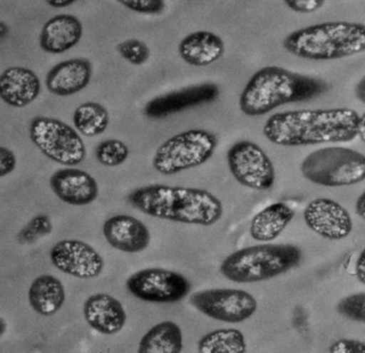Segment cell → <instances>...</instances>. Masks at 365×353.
<instances>
[{
  "label": "cell",
  "mask_w": 365,
  "mask_h": 353,
  "mask_svg": "<svg viewBox=\"0 0 365 353\" xmlns=\"http://www.w3.org/2000/svg\"><path fill=\"white\" fill-rule=\"evenodd\" d=\"M227 164L232 177L245 188L267 190L274 184V165L268 154L253 141L235 143L228 150Z\"/></svg>",
  "instance_id": "30bf717a"
},
{
  "label": "cell",
  "mask_w": 365,
  "mask_h": 353,
  "mask_svg": "<svg viewBox=\"0 0 365 353\" xmlns=\"http://www.w3.org/2000/svg\"><path fill=\"white\" fill-rule=\"evenodd\" d=\"M16 156L9 148H0V175H6L11 173L16 167Z\"/></svg>",
  "instance_id": "836d02e7"
},
{
  "label": "cell",
  "mask_w": 365,
  "mask_h": 353,
  "mask_svg": "<svg viewBox=\"0 0 365 353\" xmlns=\"http://www.w3.org/2000/svg\"><path fill=\"white\" fill-rule=\"evenodd\" d=\"M302 252L294 244L247 246L228 255L221 263L224 277L237 284H253L282 275L298 267Z\"/></svg>",
  "instance_id": "5b68a950"
},
{
  "label": "cell",
  "mask_w": 365,
  "mask_h": 353,
  "mask_svg": "<svg viewBox=\"0 0 365 353\" xmlns=\"http://www.w3.org/2000/svg\"><path fill=\"white\" fill-rule=\"evenodd\" d=\"M328 89V83L322 79L281 66H264L247 81L239 106L247 117H259L282 105L313 100Z\"/></svg>",
  "instance_id": "3957f363"
},
{
  "label": "cell",
  "mask_w": 365,
  "mask_h": 353,
  "mask_svg": "<svg viewBox=\"0 0 365 353\" xmlns=\"http://www.w3.org/2000/svg\"><path fill=\"white\" fill-rule=\"evenodd\" d=\"M31 141L50 160L76 166L86 158V145L76 128L56 118L39 116L29 126Z\"/></svg>",
  "instance_id": "ba28073f"
},
{
  "label": "cell",
  "mask_w": 365,
  "mask_h": 353,
  "mask_svg": "<svg viewBox=\"0 0 365 353\" xmlns=\"http://www.w3.org/2000/svg\"><path fill=\"white\" fill-rule=\"evenodd\" d=\"M283 47L296 57L314 61L343 59L365 51V25L354 21H324L294 30Z\"/></svg>",
  "instance_id": "277c9868"
},
{
  "label": "cell",
  "mask_w": 365,
  "mask_h": 353,
  "mask_svg": "<svg viewBox=\"0 0 365 353\" xmlns=\"http://www.w3.org/2000/svg\"><path fill=\"white\" fill-rule=\"evenodd\" d=\"M360 118L351 108L283 111L267 120L262 133L282 147L347 143L359 136Z\"/></svg>",
  "instance_id": "6da1fadb"
},
{
  "label": "cell",
  "mask_w": 365,
  "mask_h": 353,
  "mask_svg": "<svg viewBox=\"0 0 365 353\" xmlns=\"http://www.w3.org/2000/svg\"><path fill=\"white\" fill-rule=\"evenodd\" d=\"M73 123L80 134L87 137L98 136L108 128L110 115L108 109L99 103H83L74 111Z\"/></svg>",
  "instance_id": "484cf974"
},
{
  "label": "cell",
  "mask_w": 365,
  "mask_h": 353,
  "mask_svg": "<svg viewBox=\"0 0 365 353\" xmlns=\"http://www.w3.org/2000/svg\"><path fill=\"white\" fill-rule=\"evenodd\" d=\"M66 300L63 282L50 274L38 276L29 291V301L33 309L42 316L56 314Z\"/></svg>",
  "instance_id": "603a6c76"
},
{
  "label": "cell",
  "mask_w": 365,
  "mask_h": 353,
  "mask_svg": "<svg viewBox=\"0 0 365 353\" xmlns=\"http://www.w3.org/2000/svg\"><path fill=\"white\" fill-rule=\"evenodd\" d=\"M130 205L143 213L183 224L212 226L223 216L221 200L200 188L151 184L132 190Z\"/></svg>",
  "instance_id": "7a4b0ae2"
},
{
  "label": "cell",
  "mask_w": 365,
  "mask_h": 353,
  "mask_svg": "<svg viewBox=\"0 0 365 353\" xmlns=\"http://www.w3.org/2000/svg\"><path fill=\"white\" fill-rule=\"evenodd\" d=\"M217 138L206 130H189L164 141L153 155V166L164 175L205 164L217 149Z\"/></svg>",
  "instance_id": "52a82bcc"
},
{
  "label": "cell",
  "mask_w": 365,
  "mask_h": 353,
  "mask_svg": "<svg viewBox=\"0 0 365 353\" xmlns=\"http://www.w3.org/2000/svg\"><path fill=\"white\" fill-rule=\"evenodd\" d=\"M182 347L180 327L173 321H163L143 336L138 353H181Z\"/></svg>",
  "instance_id": "cb8c5ba5"
},
{
  "label": "cell",
  "mask_w": 365,
  "mask_h": 353,
  "mask_svg": "<svg viewBox=\"0 0 365 353\" xmlns=\"http://www.w3.org/2000/svg\"><path fill=\"white\" fill-rule=\"evenodd\" d=\"M329 353H365V342L341 338L330 344Z\"/></svg>",
  "instance_id": "1f68e13d"
},
{
  "label": "cell",
  "mask_w": 365,
  "mask_h": 353,
  "mask_svg": "<svg viewBox=\"0 0 365 353\" xmlns=\"http://www.w3.org/2000/svg\"><path fill=\"white\" fill-rule=\"evenodd\" d=\"M305 179L327 188L354 185L365 180V154L345 147H327L301 162Z\"/></svg>",
  "instance_id": "8992f818"
},
{
  "label": "cell",
  "mask_w": 365,
  "mask_h": 353,
  "mask_svg": "<svg viewBox=\"0 0 365 353\" xmlns=\"http://www.w3.org/2000/svg\"><path fill=\"white\" fill-rule=\"evenodd\" d=\"M354 273H356V280L361 284L365 285V247L363 248L362 252L359 255L358 259L354 265Z\"/></svg>",
  "instance_id": "e575fe53"
},
{
  "label": "cell",
  "mask_w": 365,
  "mask_h": 353,
  "mask_svg": "<svg viewBox=\"0 0 365 353\" xmlns=\"http://www.w3.org/2000/svg\"><path fill=\"white\" fill-rule=\"evenodd\" d=\"M9 34V28L7 27L4 21L0 23V34H1V38H5L7 34Z\"/></svg>",
  "instance_id": "ab89813d"
},
{
  "label": "cell",
  "mask_w": 365,
  "mask_h": 353,
  "mask_svg": "<svg viewBox=\"0 0 365 353\" xmlns=\"http://www.w3.org/2000/svg\"><path fill=\"white\" fill-rule=\"evenodd\" d=\"M305 224L316 235L331 241L347 237L354 229L349 212L335 200L316 198L303 211Z\"/></svg>",
  "instance_id": "4fadbf2b"
},
{
  "label": "cell",
  "mask_w": 365,
  "mask_h": 353,
  "mask_svg": "<svg viewBox=\"0 0 365 353\" xmlns=\"http://www.w3.org/2000/svg\"><path fill=\"white\" fill-rule=\"evenodd\" d=\"M119 4L140 14H160L165 8V0H117Z\"/></svg>",
  "instance_id": "4dcf8cb0"
},
{
  "label": "cell",
  "mask_w": 365,
  "mask_h": 353,
  "mask_svg": "<svg viewBox=\"0 0 365 353\" xmlns=\"http://www.w3.org/2000/svg\"><path fill=\"white\" fill-rule=\"evenodd\" d=\"M86 322L98 333L114 335L125 327L127 312L123 304L108 293H96L84 303Z\"/></svg>",
  "instance_id": "ac0fdd59"
},
{
  "label": "cell",
  "mask_w": 365,
  "mask_h": 353,
  "mask_svg": "<svg viewBox=\"0 0 365 353\" xmlns=\"http://www.w3.org/2000/svg\"><path fill=\"white\" fill-rule=\"evenodd\" d=\"M337 312L356 322L365 323V292L354 293L344 297L337 304Z\"/></svg>",
  "instance_id": "f546056e"
},
{
  "label": "cell",
  "mask_w": 365,
  "mask_h": 353,
  "mask_svg": "<svg viewBox=\"0 0 365 353\" xmlns=\"http://www.w3.org/2000/svg\"><path fill=\"white\" fill-rule=\"evenodd\" d=\"M40 91L39 77L24 66H11L0 76V98L9 106L23 108L31 104Z\"/></svg>",
  "instance_id": "d6986e66"
},
{
  "label": "cell",
  "mask_w": 365,
  "mask_h": 353,
  "mask_svg": "<svg viewBox=\"0 0 365 353\" xmlns=\"http://www.w3.org/2000/svg\"><path fill=\"white\" fill-rule=\"evenodd\" d=\"M194 308L215 320L240 323L255 314L257 301L241 289L215 288L197 291L190 297Z\"/></svg>",
  "instance_id": "8fae6325"
},
{
  "label": "cell",
  "mask_w": 365,
  "mask_h": 353,
  "mask_svg": "<svg viewBox=\"0 0 365 353\" xmlns=\"http://www.w3.org/2000/svg\"><path fill=\"white\" fill-rule=\"evenodd\" d=\"M354 93H356V98H358L361 103L365 104V75L360 79V81L356 83Z\"/></svg>",
  "instance_id": "8d00e7d4"
},
{
  "label": "cell",
  "mask_w": 365,
  "mask_h": 353,
  "mask_svg": "<svg viewBox=\"0 0 365 353\" xmlns=\"http://www.w3.org/2000/svg\"><path fill=\"white\" fill-rule=\"evenodd\" d=\"M354 208H356V213L358 214L359 218L365 220V190L359 196V198L356 199Z\"/></svg>",
  "instance_id": "d590c367"
},
{
  "label": "cell",
  "mask_w": 365,
  "mask_h": 353,
  "mask_svg": "<svg viewBox=\"0 0 365 353\" xmlns=\"http://www.w3.org/2000/svg\"><path fill=\"white\" fill-rule=\"evenodd\" d=\"M130 150L119 139H106L96 149V158L100 164L106 167H117L129 158Z\"/></svg>",
  "instance_id": "4316f807"
},
{
  "label": "cell",
  "mask_w": 365,
  "mask_h": 353,
  "mask_svg": "<svg viewBox=\"0 0 365 353\" xmlns=\"http://www.w3.org/2000/svg\"><path fill=\"white\" fill-rule=\"evenodd\" d=\"M48 6H53V8H67V6L73 4L76 0H44Z\"/></svg>",
  "instance_id": "74e56055"
},
{
  "label": "cell",
  "mask_w": 365,
  "mask_h": 353,
  "mask_svg": "<svg viewBox=\"0 0 365 353\" xmlns=\"http://www.w3.org/2000/svg\"><path fill=\"white\" fill-rule=\"evenodd\" d=\"M119 55L134 66H142L148 61L150 49L148 45L138 39H129L117 45Z\"/></svg>",
  "instance_id": "f1b7e54d"
},
{
  "label": "cell",
  "mask_w": 365,
  "mask_h": 353,
  "mask_svg": "<svg viewBox=\"0 0 365 353\" xmlns=\"http://www.w3.org/2000/svg\"><path fill=\"white\" fill-rule=\"evenodd\" d=\"M294 211L283 201L271 203L255 214L250 225V235L255 241H274L294 218Z\"/></svg>",
  "instance_id": "7402d4cb"
},
{
  "label": "cell",
  "mask_w": 365,
  "mask_h": 353,
  "mask_svg": "<svg viewBox=\"0 0 365 353\" xmlns=\"http://www.w3.org/2000/svg\"><path fill=\"white\" fill-rule=\"evenodd\" d=\"M197 350L198 353H245L247 342L239 329H215L200 338Z\"/></svg>",
  "instance_id": "d4e9b609"
},
{
  "label": "cell",
  "mask_w": 365,
  "mask_h": 353,
  "mask_svg": "<svg viewBox=\"0 0 365 353\" xmlns=\"http://www.w3.org/2000/svg\"><path fill=\"white\" fill-rule=\"evenodd\" d=\"M125 285L133 297L149 303H177L191 291V282L185 275L162 267L140 270Z\"/></svg>",
  "instance_id": "9c48e42d"
},
{
  "label": "cell",
  "mask_w": 365,
  "mask_h": 353,
  "mask_svg": "<svg viewBox=\"0 0 365 353\" xmlns=\"http://www.w3.org/2000/svg\"><path fill=\"white\" fill-rule=\"evenodd\" d=\"M50 258L59 271L81 280L98 277L104 269L103 257L81 240L57 242L51 250Z\"/></svg>",
  "instance_id": "7c38bea8"
},
{
  "label": "cell",
  "mask_w": 365,
  "mask_h": 353,
  "mask_svg": "<svg viewBox=\"0 0 365 353\" xmlns=\"http://www.w3.org/2000/svg\"><path fill=\"white\" fill-rule=\"evenodd\" d=\"M103 235L112 247L129 254L146 250L150 243L148 227L131 215H115L103 224Z\"/></svg>",
  "instance_id": "2e32d148"
},
{
  "label": "cell",
  "mask_w": 365,
  "mask_h": 353,
  "mask_svg": "<svg viewBox=\"0 0 365 353\" xmlns=\"http://www.w3.org/2000/svg\"><path fill=\"white\" fill-rule=\"evenodd\" d=\"M54 194L71 205H86L98 198L97 180L86 171L78 168H63L55 171L50 179Z\"/></svg>",
  "instance_id": "9a60e30c"
},
{
  "label": "cell",
  "mask_w": 365,
  "mask_h": 353,
  "mask_svg": "<svg viewBox=\"0 0 365 353\" xmlns=\"http://www.w3.org/2000/svg\"><path fill=\"white\" fill-rule=\"evenodd\" d=\"M53 231L51 218L46 214H40L31 218V222L20 231L18 241L21 244H31L39 237H46Z\"/></svg>",
  "instance_id": "83f0119b"
},
{
  "label": "cell",
  "mask_w": 365,
  "mask_h": 353,
  "mask_svg": "<svg viewBox=\"0 0 365 353\" xmlns=\"http://www.w3.org/2000/svg\"><path fill=\"white\" fill-rule=\"evenodd\" d=\"M91 76V62L86 58H73L53 66L46 75V85L55 96H73L88 86Z\"/></svg>",
  "instance_id": "e0dca14e"
},
{
  "label": "cell",
  "mask_w": 365,
  "mask_h": 353,
  "mask_svg": "<svg viewBox=\"0 0 365 353\" xmlns=\"http://www.w3.org/2000/svg\"><path fill=\"white\" fill-rule=\"evenodd\" d=\"M359 137L365 143V113L361 115L360 126H359Z\"/></svg>",
  "instance_id": "f35d334b"
},
{
  "label": "cell",
  "mask_w": 365,
  "mask_h": 353,
  "mask_svg": "<svg viewBox=\"0 0 365 353\" xmlns=\"http://www.w3.org/2000/svg\"><path fill=\"white\" fill-rule=\"evenodd\" d=\"M83 36V25L74 15L59 14L44 24L40 47L46 53H63L76 46Z\"/></svg>",
  "instance_id": "ffe728a7"
},
{
  "label": "cell",
  "mask_w": 365,
  "mask_h": 353,
  "mask_svg": "<svg viewBox=\"0 0 365 353\" xmlns=\"http://www.w3.org/2000/svg\"><path fill=\"white\" fill-rule=\"evenodd\" d=\"M178 49L183 61L194 66H206L223 56L225 44L217 34L200 30L185 36Z\"/></svg>",
  "instance_id": "44dd1931"
},
{
  "label": "cell",
  "mask_w": 365,
  "mask_h": 353,
  "mask_svg": "<svg viewBox=\"0 0 365 353\" xmlns=\"http://www.w3.org/2000/svg\"><path fill=\"white\" fill-rule=\"evenodd\" d=\"M219 94V88L212 83L191 86L153 98L145 106L144 113L153 119L165 118L191 107L212 102Z\"/></svg>",
  "instance_id": "5bb4252c"
},
{
  "label": "cell",
  "mask_w": 365,
  "mask_h": 353,
  "mask_svg": "<svg viewBox=\"0 0 365 353\" xmlns=\"http://www.w3.org/2000/svg\"><path fill=\"white\" fill-rule=\"evenodd\" d=\"M283 2L292 12L311 14L320 10L326 0H283Z\"/></svg>",
  "instance_id": "d6a6232c"
}]
</instances>
